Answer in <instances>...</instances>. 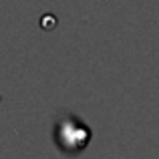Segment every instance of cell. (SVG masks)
<instances>
[{
	"mask_svg": "<svg viewBox=\"0 0 159 159\" xmlns=\"http://www.w3.org/2000/svg\"><path fill=\"white\" fill-rule=\"evenodd\" d=\"M52 139L61 153L75 157L89 147L93 139V131L83 119H79L73 113H65L57 119L52 127Z\"/></svg>",
	"mask_w": 159,
	"mask_h": 159,
	"instance_id": "1",
	"label": "cell"
}]
</instances>
